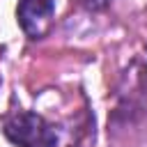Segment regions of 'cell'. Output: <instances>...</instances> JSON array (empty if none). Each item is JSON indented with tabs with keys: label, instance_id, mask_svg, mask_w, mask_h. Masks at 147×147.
<instances>
[{
	"label": "cell",
	"instance_id": "obj_3",
	"mask_svg": "<svg viewBox=\"0 0 147 147\" xmlns=\"http://www.w3.org/2000/svg\"><path fill=\"white\" fill-rule=\"evenodd\" d=\"M113 0H83V7H87L90 11H101L106 7H110Z\"/></svg>",
	"mask_w": 147,
	"mask_h": 147
},
{
	"label": "cell",
	"instance_id": "obj_2",
	"mask_svg": "<svg viewBox=\"0 0 147 147\" xmlns=\"http://www.w3.org/2000/svg\"><path fill=\"white\" fill-rule=\"evenodd\" d=\"M53 16L55 0H21L16 7V21L30 39H41L51 30Z\"/></svg>",
	"mask_w": 147,
	"mask_h": 147
},
{
	"label": "cell",
	"instance_id": "obj_1",
	"mask_svg": "<svg viewBox=\"0 0 147 147\" xmlns=\"http://www.w3.org/2000/svg\"><path fill=\"white\" fill-rule=\"evenodd\" d=\"M5 138L16 147H57L60 138L53 124L30 110H14L2 122Z\"/></svg>",
	"mask_w": 147,
	"mask_h": 147
}]
</instances>
